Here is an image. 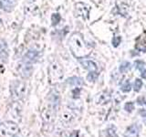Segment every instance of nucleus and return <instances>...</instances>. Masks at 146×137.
Masks as SVG:
<instances>
[{"label":"nucleus","instance_id":"4","mask_svg":"<svg viewBox=\"0 0 146 137\" xmlns=\"http://www.w3.org/2000/svg\"><path fill=\"white\" fill-rule=\"evenodd\" d=\"M135 48L139 51H146V32H143L140 37L136 39Z\"/></svg>","mask_w":146,"mask_h":137},{"label":"nucleus","instance_id":"1","mask_svg":"<svg viewBox=\"0 0 146 137\" xmlns=\"http://www.w3.org/2000/svg\"><path fill=\"white\" fill-rule=\"evenodd\" d=\"M68 43L73 56L78 59L86 57L91 51V47L84 40L83 36L80 33H73Z\"/></svg>","mask_w":146,"mask_h":137},{"label":"nucleus","instance_id":"17","mask_svg":"<svg viewBox=\"0 0 146 137\" xmlns=\"http://www.w3.org/2000/svg\"><path fill=\"white\" fill-rule=\"evenodd\" d=\"M5 49H6V43L4 41L0 40V52H3Z\"/></svg>","mask_w":146,"mask_h":137},{"label":"nucleus","instance_id":"2","mask_svg":"<svg viewBox=\"0 0 146 137\" xmlns=\"http://www.w3.org/2000/svg\"><path fill=\"white\" fill-rule=\"evenodd\" d=\"M19 131L17 124L12 121L4 122L0 124V136L1 137H14Z\"/></svg>","mask_w":146,"mask_h":137},{"label":"nucleus","instance_id":"18","mask_svg":"<svg viewBox=\"0 0 146 137\" xmlns=\"http://www.w3.org/2000/svg\"><path fill=\"white\" fill-rule=\"evenodd\" d=\"M77 135H78V132H73V134H71V136H70V137H77Z\"/></svg>","mask_w":146,"mask_h":137},{"label":"nucleus","instance_id":"9","mask_svg":"<svg viewBox=\"0 0 146 137\" xmlns=\"http://www.w3.org/2000/svg\"><path fill=\"white\" fill-rule=\"evenodd\" d=\"M135 67L138 70L143 78H146V66H145V63L141 61H135Z\"/></svg>","mask_w":146,"mask_h":137},{"label":"nucleus","instance_id":"5","mask_svg":"<svg viewBox=\"0 0 146 137\" xmlns=\"http://www.w3.org/2000/svg\"><path fill=\"white\" fill-rule=\"evenodd\" d=\"M38 52L36 51V50L30 49L24 56V62L27 64H31L35 62L36 59H38Z\"/></svg>","mask_w":146,"mask_h":137},{"label":"nucleus","instance_id":"11","mask_svg":"<svg viewBox=\"0 0 146 137\" xmlns=\"http://www.w3.org/2000/svg\"><path fill=\"white\" fill-rule=\"evenodd\" d=\"M141 86H143V81H141L140 79H137L135 80L134 81V84H133V89L135 91H139L141 88Z\"/></svg>","mask_w":146,"mask_h":137},{"label":"nucleus","instance_id":"15","mask_svg":"<svg viewBox=\"0 0 146 137\" xmlns=\"http://www.w3.org/2000/svg\"><path fill=\"white\" fill-rule=\"evenodd\" d=\"M97 78H98L97 73H96V72H90V73H89L87 79L89 80V81H95L96 80H97Z\"/></svg>","mask_w":146,"mask_h":137},{"label":"nucleus","instance_id":"7","mask_svg":"<svg viewBox=\"0 0 146 137\" xmlns=\"http://www.w3.org/2000/svg\"><path fill=\"white\" fill-rule=\"evenodd\" d=\"M80 64L84 68L88 70L90 72H96L97 71V65L92 61H81Z\"/></svg>","mask_w":146,"mask_h":137},{"label":"nucleus","instance_id":"13","mask_svg":"<svg viewBox=\"0 0 146 137\" xmlns=\"http://www.w3.org/2000/svg\"><path fill=\"white\" fill-rule=\"evenodd\" d=\"M121 41V38L120 36H115V37H114V38L112 39V45H113V47L117 48L118 46L120 45Z\"/></svg>","mask_w":146,"mask_h":137},{"label":"nucleus","instance_id":"14","mask_svg":"<svg viewBox=\"0 0 146 137\" xmlns=\"http://www.w3.org/2000/svg\"><path fill=\"white\" fill-rule=\"evenodd\" d=\"M51 18H52V24L55 26V25H57L59 21H60L61 17H60V16L58 15V14H53Z\"/></svg>","mask_w":146,"mask_h":137},{"label":"nucleus","instance_id":"12","mask_svg":"<svg viewBox=\"0 0 146 137\" xmlns=\"http://www.w3.org/2000/svg\"><path fill=\"white\" fill-rule=\"evenodd\" d=\"M131 84L128 80H126L124 83L121 85V90L123 91V92H128V91L131 90Z\"/></svg>","mask_w":146,"mask_h":137},{"label":"nucleus","instance_id":"10","mask_svg":"<svg viewBox=\"0 0 146 137\" xmlns=\"http://www.w3.org/2000/svg\"><path fill=\"white\" fill-rule=\"evenodd\" d=\"M131 68V64L130 62H128V61H124V62H122L121 64V66H120V68H119V70H120V71L121 73H125V72L129 71Z\"/></svg>","mask_w":146,"mask_h":137},{"label":"nucleus","instance_id":"8","mask_svg":"<svg viewBox=\"0 0 146 137\" xmlns=\"http://www.w3.org/2000/svg\"><path fill=\"white\" fill-rule=\"evenodd\" d=\"M16 0H0V7L6 11H10L14 7Z\"/></svg>","mask_w":146,"mask_h":137},{"label":"nucleus","instance_id":"3","mask_svg":"<svg viewBox=\"0 0 146 137\" xmlns=\"http://www.w3.org/2000/svg\"><path fill=\"white\" fill-rule=\"evenodd\" d=\"M76 11L79 16L82 17L84 19H88L90 8L89 7V6H87L86 4L78 3V4H76Z\"/></svg>","mask_w":146,"mask_h":137},{"label":"nucleus","instance_id":"6","mask_svg":"<svg viewBox=\"0 0 146 137\" xmlns=\"http://www.w3.org/2000/svg\"><path fill=\"white\" fill-rule=\"evenodd\" d=\"M12 94L13 97L15 99L20 98L22 96V90H24V84L20 83V82H16L15 86L12 87Z\"/></svg>","mask_w":146,"mask_h":137},{"label":"nucleus","instance_id":"16","mask_svg":"<svg viewBox=\"0 0 146 137\" xmlns=\"http://www.w3.org/2000/svg\"><path fill=\"white\" fill-rule=\"evenodd\" d=\"M124 108H125V110L127 112H131L132 110L134 109V104L132 103V102H127L126 104H125V106H124Z\"/></svg>","mask_w":146,"mask_h":137}]
</instances>
